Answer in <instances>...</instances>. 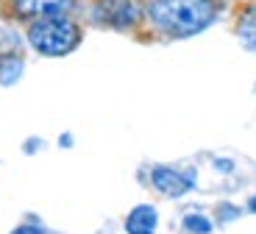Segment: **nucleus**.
Returning <instances> with one entry per match:
<instances>
[{
  "mask_svg": "<svg viewBox=\"0 0 256 234\" xmlns=\"http://www.w3.org/2000/svg\"><path fill=\"white\" fill-rule=\"evenodd\" d=\"M76 0H14L20 17H64L70 14Z\"/></svg>",
  "mask_w": 256,
  "mask_h": 234,
  "instance_id": "4",
  "label": "nucleus"
},
{
  "mask_svg": "<svg viewBox=\"0 0 256 234\" xmlns=\"http://www.w3.org/2000/svg\"><path fill=\"white\" fill-rule=\"evenodd\" d=\"M184 228L192 234H209L212 231V220L204 215H186L184 217Z\"/></svg>",
  "mask_w": 256,
  "mask_h": 234,
  "instance_id": "8",
  "label": "nucleus"
},
{
  "mask_svg": "<svg viewBox=\"0 0 256 234\" xmlns=\"http://www.w3.org/2000/svg\"><path fill=\"white\" fill-rule=\"evenodd\" d=\"M12 234H48V231H42L39 226H20V228H14Z\"/></svg>",
  "mask_w": 256,
  "mask_h": 234,
  "instance_id": "9",
  "label": "nucleus"
},
{
  "mask_svg": "<svg viewBox=\"0 0 256 234\" xmlns=\"http://www.w3.org/2000/svg\"><path fill=\"white\" fill-rule=\"evenodd\" d=\"M142 17V0H98L92 6V20L100 26L128 28Z\"/></svg>",
  "mask_w": 256,
  "mask_h": 234,
  "instance_id": "3",
  "label": "nucleus"
},
{
  "mask_svg": "<svg viewBox=\"0 0 256 234\" xmlns=\"http://www.w3.org/2000/svg\"><path fill=\"white\" fill-rule=\"evenodd\" d=\"M248 209H250V212H254V215H256V195H254V198H250V201H248Z\"/></svg>",
  "mask_w": 256,
  "mask_h": 234,
  "instance_id": "10",
  "label": "nucleus"
},
{
  "mask_svg": "<svg viewBox=\"0 0 256 234\" xmlns=\"http://www.w3.org/2000/svg\"><path fill=\"white\" fill-rule=\"evenodd\" d=\"M150 20L159 31L170 37H192L214 20L212 0H156L150 6Z\"/></svg>",
  "mask_w": 256,
  "mask_h": 234,
  "instance_id": "1",
  "label": "nucleus"
},
{
  "mask_svg": "<svg viewBox=\"0 0 256 234\" xmlns=\"http://www.w3.org/2000/svg\"><path fill=\"white\" fill-rule=\"evenodd\" d=\"M28 39L45 56H64L78 45L81 31L67 17H42L28 28Z\"/></svg>",
  "mask_w": 256,
  "mask_h": 234,
  "instance_id": "2",
  "label": "nucleus"
},
{
  "mask_svg": "<svg viewBox=\"0 0 256 234\" xmlns=\"http://www.w3.org/2000/svg\"><path fill=\"white\" fill-rule=\"evenodd\" d=\"M150 181H154V187L159 192H164V195H170V198H178L192 187V173L184 176V173L173 170V167H154Z\"/></svg>",
  "mask_w": 256,
  "mask_h": 234,
  "instance_id": "5",
  "label": "nucleus"
},
{
  "mask_svg": "<svg viewBox=\"0 0 256 234\" xmlns=\"http://www.w3.org/2000/svg\"><path fill=\"white\" fill-rule=\"evenodd\" d=\"M240 39H242L245 48L256 51V6L250 12H245L242 20H240Z\"/></svg>",
  "mask_w": 256,
  "mask_h": 234,
  "instance_id": "7",
  "label": "nucleus"
},
{
  "mask_svg": "<svg viewBox=\"0 0 256 234\" xmlns=\"http://www.w3.org/2000/svg\"><path fill=\"white\" fill-rule=\"evenodd\" d=\"M159 223V215H156L154 206H148V203H142V206H136L131 215H128L126 220V231L128 234H154V226Z\"/></svg>",
  "mask_w": 256,
  "mask_h": 234,
  "instance_id": "6",
  "label": "nucleus"
}]
</instances>
